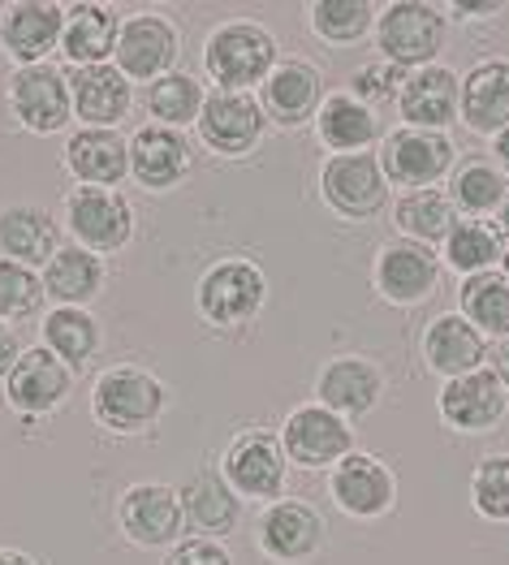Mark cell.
Masks as SVG:
<instances>
[{
  "label": "cell",
  "mask_w": 509,
  "mask_h": 565,
  "mask_svg": "<svg viewBox=\"0 0 509 565\" xmlns=\"http://www.w3.org/2000/svg\"><path fill=\"white\" fill-rule=\"evenodd\" d=\"M389 178L375 151L328 156L320 169V194L341 221H371L389 207Z\"/></svg>",
  "instance_id": "cell-10"
},
{
  "label": "cell",
  "mask_w": 509,
  "mask_h": 565,
  "mask_svg": "<svg viewBox=\"0 0 509 565\" xmlns=\"http://www.w3.org/2000/svg\"><path fill=\"white\" fill-rule=\"evenodd\" d=\"M371 285L393 307H418L441 285V255L432 246H418L411 237L384 242L371 264Z\"/></svg>",
  "instance_id": "cell-15"
},
{
  "label": "cell",
  "mask_w": 509,
  "mask_h": 565,
  "mask_svg": "<svg viewBox=\"0 0 509 565\" xmlns=\"http://www.w3.org/2000/svg\"><path fill=\"white\" fill-rule=\"evenodd\" d=\"M169 406V388L165 380L147 367H130V363H117L108 372H99L92 384V415L104 431H117V436H142L160 424Z\"/></svg>",
  "instance_id": "cell-2"
},
{
  "label": "cell",
  "mask_w": 509,
  "mask_h": 565,
  "mask_svg": "<svg viewBox=\"0 0 509 565\" xmlns=\"http://www.w3.org/2000/svg\"><path fill=\"white\" fill-rule=\"evenodd\" d=\"M466 130L475 135H501L509 126V61L492 56L470 65L463 78V113Z\"/></svg>",
  "instance_id": "cell-30"
},
{
  "label": "cell",
  "mask_w": 509,
  "mask_h": 565,
  "mask_svg": "<svg viewBox=\"0 0 509 565\" xmlns=\"http://www.w3.org/2000/svg\"><path fill=\"white\" fill-rule=\"evenodd\" d=\"M22 359V341H18V329L0 320V380L13 372V363Z\"/></svg>",
  "instance_id": "cell-45"
},
{
  "label": "cell",
  "mask_w": 509,
  "mask_h": 565,
  "mask_svg": "<svg viewBox=\"0 0 509 565\" xmlns=\"http://www.w3.org/2000/svg\"><path fill=\"white\" fill-rule=\"evenodd\" d=\"M436 411H441V424L445 427H454L463 436H479V431H492L506 419L509 393L488 367H479L470 376L445 380L441 397H436Z\"/></svg>",
  "instance_id": "cell-20"
},
{
  "label": "cell",
  "mask_w": 509,
  "mask_h": 565,
  "mask_svg": "<svg viewBox=\"0 0 509 565\" xmlns=\"http://www.w3.org/2000/svg\"><path fill=\"white\" fill-rule=\"evenodd\" d=\"M117 31H121V18L113 4H99V0H78V4H65V22H61V56L83 70V65H108L113 52H117Z\"/></svg>",
  "instance_id": "cell-28"
},
{
  "label": "cell",
  "mask_w": 509,
  "mask_h": 565,
  "mask_svg": "<svg viewBox=\"0 0 509 565\" xmlns=\"http://www.w3.org/2000/svg\"><path fill=\"white\" fill-rule=\"evenodd\" d=\"M470 505L488 522H509V454H488L470 471Z\"/></svg>",
  "instance_id": "cell-41"
},
{
  "label": "cell",
  "mask_w": 509,
  "mask_h": 565,
  "mask_svg": "<svg viewBox=\"0 0 509 565\" xmlns=\"http://www.w3.org/2000/svg\"><path fill=\"white\" fill-rule=\"evenodd\" d=\"M328 497L346 519L375 522L397 505V475L384 458L354 449L328 471Z\"/></svg>",
  "instance_id": "cell-11"
},
{
  "label": "cell",
  "mask_w": 509,
  "mask_h": 565,
  "mask_svg": "<svg viewBox=\"0 0 509 565\" xmlns=\"http://www.w3.org/2000/svg\"><path fill=\"white\" fill-rule=\"evenodd\" d=\"M61 22H65V4L18 0L0 13V47L18 61V70L44 65L47 56L61 47Z\"/></svg>",
  "instance_id": "cell-24"
},
{
  "label": "cell",
  "mask_w": 509,
  "mask_h": 565,
  "mask_svg": "<svg viewBox=\"0 0 509 565\" xmlns=\"http://www.w3.org/2000/svg\"><path fill=\"white\" fill-rule=\"evenodd\" d=\"M44 350H52L70 372L74 367H83V363H92L95 354H99V345H104V332H99V320H95L87 307H52L44 316Z\"/></svg>",
  "instance_id": "cell-34"
},
{
  "label": "cell",
  "mask_w": 509,
  "mask_h": 565,
  "mask_svg": "<svg viewBox=\"0 0 509 565\" xmlns=\"http://www.w3.org/2000/svg\"><path fill=\"white\" fill-rule=\"evenodd\" d=\"M117 526L135 548H173L185 531L178 488H169V483H130L117 497Z\"/></svg>",
  "instance_id": "cell-13"
},
{
  "label": "cell",
  "mask_w": 509,
  "mask_h": 565,
  "mask_svg": "<svg viewBox=\"0 0 509 565\" xmlns=\"http://www.w3.org/2000/svg\"><path fill=\"white\" fill-rule=\"evenodd\" d=\"M9 108L18 117L22 130L31 135H61L74 121V99H70V78L44 61V65H26L13 70L9 78Z\"/></svg>",
  "instance_id": "cell-14"
},
{
  "label": "cell",
  "mask_w": 509,
  "mask_h": 565,
  "mask_svg": "<svg viewBox=\"0 0 509 565\" xmlns=\"http://www.w3.org/2000/svg\"><path fill=\"white\" fill-rule=\"evenodd\" d=\"M221 475L230 479V488L242 501H264V505L280 501L285 497V475H289L280 436L264 431V427L237 431L230 449H225V458H221Z\"/></svg>",
  "instance_id": "cell-9"
},
{
  "label": "cell",
  "mask_w": 509,
  "mask_h": 565,
  "mask_svg": "<svg viewBox=\"0 0 509 565\" xmlns=\"http://www.w3.org/2000/svg\"><path fill=\"white\" fill-rule=\"evenodd\" d=\"M203 99H208L203 83H199L194 74H185V70H173V74L147 83V95H142L147 117H151L156 126H169V130L194 126L199 113H203Z\"/></svg>",
  "instance_id": "cell-37"
},
{
  "label": "cell",
  "mask_w": 509,
  "mask_h": 565,
  "mask_svg": "<svg viewBox=\"0 0 509 565\" xmlns=\"http://www.w3.org/2000/svg\"><path fill=\"white\" fill-rule=\"evenodd\" d=\"M458 316L470 320V329H479L492 341H506L509 337V281L497 273H479V277H466L458 289Z\"/></svg>",
  "instance_id": "cell-38"
},
{
  "label": "cell",
  "mask_w": 509,
  "mask_h": 565,
  "mask_svg": "<svg viewBox=\"0 0 509 565\" xmlns=\"http://www.w3.org/2000/svg\"><path fill=\"white\" fill-rule=\"evenodd\" d=\"M70 99H74V117L83 126H99V130H117L130 108H135V83L108 61V65H83L70 70Z\"/></svg>",
  "instance_id": "cell-25"
},
{
  "label": "cell",
  "mask_w": 509,
  "mask_h": 565,
  "mask_svg": "<svg viewBox=\"0 0 509 565\" xmlns=\"http://www.w3.org/2000/svg\"><path fill=\"white\" fill-rule=\"evenodd\" d=\"M393 221H397L402 237H411L418 246H445V237L454 234V225H458V207L449 203L445 190L436 186L406 190L393 203Z\"/></svg>",
  "instance_id": "cell-35"
},
{
  "label": "cell",
  "mask_w": 509,
  "mask_h": 565,
  "mask_svg": "<svg viewBox=\"0 0 509 565\" xmlns=\"http://www.w3.org/2000/svg\"><path fill=\"white\" fill-rule=\"evenodd\" d=\"M492 156H497V169L509 178V126L497 135V139H492Z\"/></svg>",
  "instance_id": "cell-47"
},
{
  "label": "cell",
  "mask_w": 509,
  "mask_h": 565,
  "mask_svg": "<svg viewBox=\"0 0 509 565\" xmlns=\"http://www.w3.org/2000/svg\"><path fill=\"white\" fill-rule=\"evenodd\" d=\"M61 164H65V173H70L78 186L117 190L130 178V139H126L121 130L78 126V130L65 139Z\"/></svg>",
  "instance_id": "cell-21"
},
{
  "label": "cell",
  "mask_w": 509,
  "mask_h": 565,
  "mask_svg": "<svg viewBox=\"0 0 509 565\" xmlns=\"http://www.w3.org/2000/svg\"><path fill=\"white\" fill-rule=\"evenodd\" d=\"M384 397V372L363 354H337L316 376V402L341 419H363Z\"/></svg>",
  "instance_id": "cell-23"
},
{
  "label": "cell",
  "mask_w": 509,
  "mask_h": 565,
  "mask_svg": "<svg viewBox=\"0 0 509 565\" xmlns=\"http://www.w3.org/2000/svg\"><path fill=\"white\" fill-rule=\"evenodd\" d=\"M178 497H182L185 522L199 535H208V540H225V535H233V526L242 522V497L233 492L230 479L212 462L194 467V475L178 488Z\"/></svg>",
  "instance_id": "cell-27"
},
{
  "label": "cell",
  "mask_w": 509,
  "mask_h": 565,
  "mask_svg": "<svg viewBox=\"0 0 509 565\" xmlns=\"http://www.w3.org/2000/svg\"><path fill=\"white\" fill-rule=\"evenodd\" d=\"M328 526L316 505L298 501V497H280L273 505H264V514L255 522V544L268 562L277 565H303L325 548Z\"/></svg>",
  "instance_id": "cell-12"
},
{
  "label": "cell",
  "mask_w": 509,
  "mask_h": 565,
  "mask_svg": "<svg viewBox=\"0 0 509 565\" xmlns=\"http://www.w3.org/2000/svg\"><path fill=\"white\" fill-rule=\"evenodd\" d=\"M264 302H268V277L255 259H242V255L212 264L194 289V307L212 329H242L259 320Z\"/></svg>",
  "instance_id": "cell-4"
},
{
  "label": "cell",
  "mask_w": 509,
  "mask_h": 565,
  "mask_svg": "<svg viewBox=\"0 0 509 565\" xmlns=\"http://www.w3.org/2000/svg\"><path fill=\"white\" fill-rule=\"evenodd\" d=\"M178 56H182V31L173 26V18H165L156 9H139V13L121 18L113 65L130 83H156V78L173 74Z\"/></svg>",
  "instance_id": "cell-7"
},
{
  "label": "cell",
  "mask_w": 509,
  "mask_h": 565,
  "mask_svg": "<svg viewBox=\"0 0 509 565\" xmlns=\"http://www.w3.org/2000/svg\"><path fill=\"white\" fill-rule=\"evenodd\" d=\"M61 246V230L40 203H9L0 207V259L44 268Z\"/></svg>",
  "instance_id": "cell-29"
},
{
  "label": "cell",
  "mask_w": 509,
  "mask_h": 565,
  "mask_svg": "<svg viewBox=\"0 0 509 565\" xmlns=\"http://www.w3.org/2000/svg\"><path fill=\"white\" fill-rule=\"evenodd\" d=\"M0 565H35V557L22 553V548H4V544H0Z\"/></svg>",
  "instance_id": "cell-48"
},
{
  "label": "cell",
  "mask_w": 509,
  "mask_h": 565,
  "mask_svg": "<svg viewBox=\"0 0 509 565\" xmlns=\"http://www.w3.org/2000/svg\"><path fill=\"white\" fill-rule=\"evenodd\" d=\"M311 31L332 47H354L375 31V9L368 0H316L307 9Z\"/></svg>",
  "instance_id": "cell-39"
},
{
  "label": "cell",
  "mask_w": 509,
  "mask_h": 565,
  "mask_svg": "<svg viewBox=\"0 0 509 565\" xmlns=\"http://www.w3.org/2000/svg\"><path fill=\"white\" fill-rule=\"evenodd\" d=\"M402 83H406V70H397V65H389V61H368V65H359V70L350 74V95L375 113L380 104H397Z\"/></svg>",
  "instance_id": "cell-42"
},
{
  "label": "cell",
  "mask_w": 509,
  "mask_h": 565,
  "mask_svg": "<svg viewBox=\"0 0 509 565\" xmlns=\"http://www.w3.org/2000/svg\"><path fill=\"white\" fill-rule=\"evenodd\" d=\"M40 277H44V294L52 307H87L99 298V289L108 281L104 259L83 250L78 242H61Z\"/></svg>",
  "instance_id": "cell-31"
},
{
  "label": "cell",
  "mask_w": 509,
  "mask_h": 565,
  "mask_svg": "<svg viewBox=\"0 0 509 565\" xmlns=\"http://www.w3.org/2000/svg\"><path fill=\"white\" fill-rule=\"evenodd\" d=\"M65 230L70 242H78L92 255H117L135 237V207L121 190L74 186L65 194Z\"/></svg>",
  "instance_id": "cell-5"
},
{
  "label": "cell",
  "mask_w": 509,
  "mask_h": 565,
  "mask_svg": "<svg viewBox=\"0 0 509 565\" xmlns=\"http://www.w3.org/2000/svg\"><path fill=\"white\" fill-rule=\"evenodd\" d=\"M449 203L466 212V221H484L488 212L501 207V199L509 194V178L497 169V160L488 156H463L449 173Z\"/></svg>",
  "instance_id": "cell-33"
},
{
  "label": "cell",
  "mask_w": 509,
  "mask_h": 565,
  "mask_svg": "<svg viewBox=\"0 0 509 565\" xmlns=\"http://www.w3.org/2000/svg\"><path fill=\"white\" fill-rule=\"evenodd\" d=\"M190 164H194V147H190L185 130H169V126L151 121L130 135V178L142 190L165 194V190L182 186Z\"/></svg>",
  "instance_id": "cell-22"
},
{
  "label": "cell",
  "mask_w": 509,
  "mask_h": 565,
  "mask_svg": "<svg viewBox=\"0 0 509 565\" xmlns=\"http://www.w3.org/2000/svg\"><path fill=\"white\" fill-rule=\"evenodd\" d=\"M320 104H325V74L303 56L280 61L259 87V108H264L268 126H280V130L316 121Z\"/></svg>",
  "instance_id": "cell-19"
},
{
  "label": "cell",
  "mask_w": 509,
  "mask_h": 565,
  "mask_svg": "<svg viewBox=\"0 0 509 565\" xmlns=\"http://www.w3.org/2000/svg\"><path fill=\"white\" fill-rule=\"evenodd\" d=\"M506 259V237L497 234L492 221H458L454 234L445 237V259L458 277H479V273H497Z\"/></svg>",
  "instance_id": "cell-36"
},
{
  "label": "cell",
  "mask_w": 509,
  "mask_h": 565,
  "mask_svg": "<svg viewBox=\"0 0 509 565\" xmlns=\"http://www.w3.org/2000/svg\"><path fill=\"white\" fill-rule=\"evenodd\" d=\"M501 277L509 281V250H506V259H501Z\"/></svg>",
  "instance_id": "cell-50"
},
{
  "label": "cell",
  "mask_w": 509,
  "mask_h": 565,
  "mask_svg": "<svg viewBox=\"0 0 509 565\" xmlns=\"http://www.w3.org/2000/svg\"><path fill=\"white\" fill-rule=\"evenodd\" d=\"M47 294L44 277L26 264H13V259H0V320L4 324H26L44 311Z\"/></svg>",
  "instance_id": "cell-40"
},
{
  "label": "cell",
  "mask_w": 509,
  "mask_h": 565,
  "mask_svg": "<svg viewBox=\"0 0 509 565\" xmlns=\"http://www.w3.org/2000/svg\"><path fill=\"white\" fill-rule=\"evenodd\" d=\"M194 130H199V142L216 156H246L264 139L268 117L255 92H208Z\"/></svg>",
  "instance_id": "cell-16"
},
{
  "label": "cell",
  "mask_w": 509,
  "mask_h": 565,
  "mask_svg": "<svg viewBox=\"0 0 509 565\" xmlns=\"http://www.w3.org/2000/svg\"><path fill=\"white\" fill-rule=\"evenodd\" d=\"M371 35L380 47V61L411 74L423 65H436L445 35H449V18L441 4H427V0H393L375 13Z\"/></svg>",
  "instance_id": "cell-3"
},
{
  "label": "cell",
  "mask_w": 509,
  "mask_h": 565,
  "mask_svg": "<svg viewBox=\"0 0 509 565\" xmlns=\"http://www.w3.org/2000/svg\"><path fill=\"white\" fill-rule=\"evenodd\" d=\"M165 565H233L225 540H208V535H194V540H178L169 548Z\"/></svg>",
  "instance_id": "cell-43"
},
{
  "label": "cell",
  "mask_w": 509,
  "mask_h": 565,
  "mask_svg": "<svg viewBox=\"0 0 509 565\" xmlns=\"http://www.w3.org/2000/svg\"><path fill=\"white\" fill-rule=\"evenodd\" d=\"M488 372L501 380V384H506V393H509V337L488 350Z\"/></svg>",
  "instance_id": "cell-46"
},
{
  "label": "cell",
  "mask_w": 509,
  "mask_h": 565,
  "mask_svg": "<svg viewBox=\"0 0 509 565\" xmlns=\"http://www.w3.org/2000/svg\"><path fill=\"white\" fill-rule=\"evenodd\" d=\"M277 65V35L264 22L233 18L212 26V35L203 40V74L216 83V92H255Z\"/></svg>",
  "instance_id": "cell-1"
},
{
  "label": "cell",
  "mask_w": 509,
  "mask_h": 565,
  "mask_svg": "<svg viewBox=\"0 0 509 565\" xmlns=\"http://www.w3.org/2000/svg\"><path fill=\"white\" fill-rule=\"evenodd\" d=\"M423 363L427 372L445 380L470 376L488 363V337L479 329H470V320H463L458 311H445L436 316L427 329H423Z\"/></svg>",
  "instance_id": "cell-26"
},
{
  "label": "cell",
  "mask_w": 509,
  "mask_h": 565,
  "mask_svg": "<svg viewBox=\"0 0 509 565\" xmlns=\"http://www.w3.org/2000/svg\"><path fill=\"white\" fill-rule=\"evenodd\" d=\"M463 113V78L449 65H423L411 70L402 92H397V117L411 130H436L445 135V126H454Z\"/></svg>",
  "instance_id": "cell-18"
},
{
  "label": "cell",
  "mask_w": 509,
  "mask_h": 565,
  "mask_svg": "<svg viewBox=\"0 0 509 565\" xmlns=\"http://www.w3.org/2000/svg\"><path fill=\"white\" fill-rule=\"evenodd\" d=\"M70 388H74V372L52 350L31 345V350H22L13 372L4 376V402L22 419H40V415H52L70 397Z\"/></svg>",
  "instance_id": "cell-17"
},
{
  "label": "cell",
  "mask_w": 509,
  "mask_h": 565,
  "mask_svg": "<svg viewBox=\"0 0 509 565\" xmlns=\"http://www.w3.org/2000/svg\"><path fill=\"white\" fill-rule=\"evenodd\" d=\"M280 449H285V462L298 471H332L346 454H354V431H350V419L332 415L320 402H307L285 415Z\"/></svg>",
  "instance_id": "cell-8"
},
{
  "label": "cell",
  "mask_w": 509,
  "mask_h": 565,
  "mask_svg": "<svg viewBox=\"0 0 509 565\" xmlns=\"http://www.w3.org/2000/svg\"><path fill=\"white\" fill-rule=\"evenodd\" d=\"M497 13H501V4H492V0H484V4H470V0L445 4V18H454V22H484V18H497Z\"/></svg>",
  "instance_id": "cell-44"
},
{
  "label": "cell",
  "mask_w": 509,
  "mask_h": 565,
  "mask_svg": "<svg viewBox=\"0 0 509 565\" xmlns=\"http://www.w3.org/2000/svg\"><path fill=\"white\" fill-rule=\"evenodd\" d=\"M380 169L389 178L393 190H427L436 186L441 178L454 173L458 164V147L449 135H436V130H411V126H397L380 139Z\"/></svg>",
  "instance_id": "cell-6"
},
{
  "label": "cell",
  "mask_w": 509,
  "mask_h": 565,
  "mask_svg": "<svg viewBox=\"0 0 509 565\" xmlns=\"http://www.w3.org/2000/svg\"><path fill=\"white\" fill-rule=\"evenodd\" d=\"M497 234L509 237V194L501 199V207H497Z\"/></svg>",
  "instance_id": "cell-49"
},
{
  "label": "cell",
  "mask_w": 509,
  "mask_h": 565,
  "mask_svg": "<svg viewBox=\"0 0 509 565\" xmlns=\"http://www.w3.org/2000/svg\"><path fill=\"white\" fill-rule=\"evenodd\" d=\"M316 139L332 156L371 151V142L380 139V117L371 113L368 104H359L350 92L325 95V104L316 113Z\"/></svg>",
  "instance_id": "cell-32"
}]
</instances>
